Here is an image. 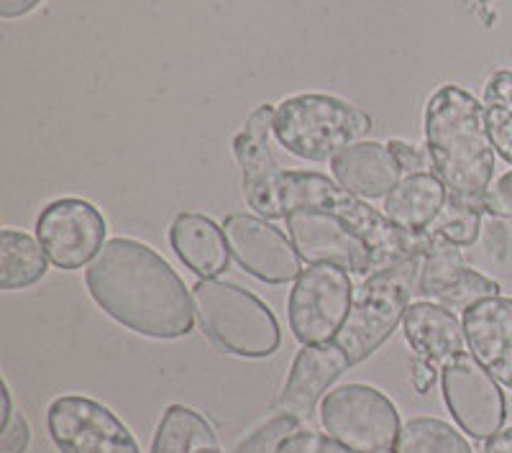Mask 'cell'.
<instances>
[{
    "instance_id": "4dcf8cb0",
    "label": "cell",
    "mask_w": 512,
    "mask_h": 453,
    "mask_svg": "<svg viewBox=\"0 0 512 453\" xmlns=\"http://www.w3.org/2000/svg\"><path fill=\"white\" fill-rule=\"evenodd\" d=\"M482 210L500 218H512V169L497 180L495 187H489Z\"/></svg>"
},
{
    "instance_id": "83f0119b",
    "label": "cell",
    "mask_w": 512,
    "mask_h": 453,
    "mask_svg": "<svg viewBox=\"0 0 512 453\" xmlns=\"http://www.w3.org/2000/svg\"><path fill=\"white\" fill-rule=\"evenodd\" d=\"M300 425L303 423L292 415L277 413L262 428H256L249 438H244L231 453H277L282 443L300 430Z\"/></svg>"
},
{
    "instance_id": "f1b7e54d",
    "label": "cell",
    "mask_w": 512,
    "mask_h": 453,
    "mask_svg": "<svg viewBox=\"0 0 512 453\" xmlns=\"http://www.w3.org/2000/svg\"><path fill=\"white\" fill-rule=\"evenodd\" d=\"M31 441V425L24 413L13 410L11 387L3 382V420H0V453H26Z\"/></svg>"
},
{
    "instance_id": "8992f818",
    "label": "cell",
    "mask_w": 512,
    "mask_h": 453,
    "mask_svg": "<svg viewBox=\"0 0 512 453\" xmlns=\"http://www.w3.org/2000/svg\"><path fill=\"white\" fill-rule=\"evenodd\" d=\"M372 131V118L356 105L323 93H303L274 108L272 134L297 159L328 162Z\"/></svg>"
},
{
    "instance_id": "9a60e30c",
    "label": "cell",
    "mask_w": 512,
    "mask_h": 453,
    "mask_svg": "<svg viewBox=\"0 0 512 453\" xmlns=\"http://www.w3.org/2000/svg\"><path fill=\"white\" fill-rule=\"evenodd\" d=\"M274 108L259 105L246 118L241 134L233 139V154L241 167L244 198L262 218H285L280 205V177L285 169L274 159L269 134H272Z\"/></svg>"
},
{
    "instance_id": "484cf974",
    "label": "cell",
    "mask_w": 512,
    "mask_h": 453,
    "mask_svg": "<svg viewBox=\"0 0 512 453\" xmlns=\"http://www.w3.org/2000/svg\"><path fill=\"white\" fill-rule=\"evenodd\" d=\"M479 231H482V208L459 203L454 198L446 200V208L428 228V233H436L456 246H472L479 239Z\"/></svg>"
},
{
    "instance_id": "ffe728a7",
    "label": "cell",
    "mask_w": 512,
    "mask_h": 453,
    "mask_svg": "<svg viewBox=\"0 0 512 453\" xmlns=\"http://www.w3.org/2000/svg\"><path fill=\"white\" fill-rule=\"evenodd\" d=\"M448 190L436 175L420 172L405 175L397 182L395 190L384 198V215L413 239L425 236L428 228L436 223L441 210L446 208Z\"/></svg>"
},
{
    "instance_id": "603a6c76",
    "label": "cell",
    "mask_w": 512,
    "mask_h": 453,
    "mask_svg": "<svg viewBox=\"0 0 512 453\" xmlns=\"http://www.w3.org/2000/svg\"><path fill=\"white\" fill-rule=\"evenodd\" d=\"M461 246L441 239L436 233L423 236V267H420V279L415 295L425 300H436L448 285H454L456 279L466 272Z\"/></svg>"
},
{
    "instance_id": "7402d4cb",
    "label": "cell",
    "mask_w": 512,
    "mask_h": 453,
    "mask_svg": "<svg viewBox=\"0 0 512 453\" xmlns=\"http://www.w3.org/2000/svg\"><path fill=\"white\" fill-rule=\"evenodd\" d=\"M49 272V256L39 239L16 228L0 231V287L3 290H26Z\"/></svg>"
},
{
    "instance_id": "3957f363",
    "label": "cell",
    "mask_w": 512,
    "mask_h": 453,
    "mask_svg": "<svg viewBox=\"0 0 512 453\" xmlns=\"http://www.w3.org/2000/svg\"><path fill=\"white\" fill-rule=\"evenodd\" d=\"M420 267H423V239L405 259L374 272L354 292L349 318L333 338L351 366L369 359L400 326L410 308V297L418 290Z\"/></svg>"
},
{
    "instance_id": "277c9868",
    "label": "cell",
    "mask_w": 512,
    "mask_h": 453,
    "mask_svg": "<svg viewBox=\"0 0 512 453\" xmlns=\"http://www.w3.org/2000/svg\"><path fill=\"white\" fill-rule=\"evenodd\" d=\"M280 205L285 215L292 210L313 208L346 223L359 239L367 241L382 269L405 259L420 241L402 233L384 213L369 208L364 198L318 172H282Z\"/></svg>"
},
{
    "instance_id": "836d02e7",
    "label": "cell",
    "mask_w": 512,
    "mask_h": 453,
    "mask_svg": "<svg viewBox=\"0 0 512 453\" xmlns=\"http://www.w3.org/2000/svg\"><path fill=\"white\" fill-rule=\"evenodd\" d=\"M484 453H512V428L500 430L492 438H487Z\"/></svg>"
},
{
    "instance_id": "2e32d148",
    "label": "cell",
    "mask_w": 512,
    "mask_h": 453,
    "mask_svg": "<svg viewBox=\"0 0 512 453\" xmlns=\"http://www.w3.org/2000/svg\"><path fill=\"white\" fill-rule=\"evenodd\" d=\"M349 359L336 343H313L303 346L300 354L295 356L287 377L285 390H282L277 410L285 415H292L300 423L308 420L315 413V407L323 402L328 387L336 382L341 374L349 369Z\"/></svg>"
},
{
    "instance_id": "44dd1931",
    "label": "cell",
    "mask_w": 512,
    "mask_h": 453,
    "mask_svg": "<svg viewBox=\"0 0 512 453\" xmlns=\"http://www.w3.org/2000/svg\"><path fill=\"white\" fill-rule=\"evenodd\" d=\"M152 453H221V443L203 413L185 405H169L154 433Z\"/></svg>"
},
{
    "instance_id": "f546056e",
    "label": "cell",
    "mask_w": 512,
    "mask_h": 453,
    "mask_svg": "<svg viewBox=\"0 0 512 453\" xmlns=\"http://www.w3.org/2000/svg\"><path fill=\"white\" fill-rule=\"evenodd\" d=\"M277 453H354L331 436L323 433H313V430H297L280 446Z\"/></svg>"
},
{
    "instance_id": "d4e9b609",
    "label": "cell",
    "mask_w": 512,
    "mask_h": 453,
    "mask_svg": "<svg viewBox=\"0 0 512 453\" xmlns=\"http://www.w3.org/2000/svg\"><path fill=\"white\" fill-rule=\"evenodd\" d=\"M484 116L495 151L512 164V72L500 70L484 85Z\"/></svg>"
},
{
    "instance_id": "4316f807",
    "label": "cell",
    "mask_w": 512,
    "mask_h": 453,
    "mask_svg": "<svg viewBox=\"0 0 512 453\" xmlns=\"http://www.w3.org/2000/svg\"><path fill=\"white\" fill-rule=\"evenodd\" d=\"M500 295V285H497L495 279L484 277V274L474 272V269H466L459 279H456L454 285H448L441 295L436 297L438 305L448 310H466L477 305V302L489 300V297Z\"/></svg>"
},
{
    "instance_id": "52a82bcc",
    "label": "cell",
    "mask_w": 512,
    "mask_h": 453,
    "mask_svg": "<svg viewBox=\"0 0 512 453\" xmlns=\"http://www.w3.org/2000/svg\"><path fill=\"white\" fill-rule=\"evenodd\" d=\"M320 425L354 453H395L400 413L395 402L369 384H346L320 402Z\"/></svg>"
},
{
    "instance_id": "5b68a950",
    "label": "cell",
    "mask_w": 512,
    "mask_h": 453,
    "mask_svg": "<svg viewBox=\"0 0 512 453\" xmlns=\"http://www.w3.org/2000/svg\"><path fill=\"white\" fill-rule=\"evenodd\" d=\"M192 308L205 336L226 354L264 359L280 349V323L259 297L223 279H200Z\"/></svg>"
},
{
    "instance_id": "7c38bea8",
    "label": "cell",
    "mask_w": 512,
    "mask_h": 453,
    "mask_svg": "<svg viewBox=\"0 0 512 453\" xmlns=\"http://www.w3.org/2000/svg\"><path fill=\"white\" fill-rule=\"evenodd\" d=\"M287 233L300 259L308 264H331L349 274L379 272L377 256L346 223L313 208L292 210L285 215Z\"/></svg>"
},
{
    "instance_id": "7a4b0ae2",
    "label": "cell",
    "mask_w": 512,
    "mask_h": 453,
    "mask_svg": "<svg viewBox=\"0 0 512 453\" xmlns=\"http://www.w3.org/2000/svg\"><path fill=\"white\" fill-rule=\"evenodd\" d=\"M423 126L433 172L446 185L448 198L482 208L495 175V144L484 105L456 85H443L425 105Z\"/></svg>"
},
{
    "instance_id": "30bf717a",
    "label": "cell",
    "mask_w": 512,
    "mask_h": 453,
    "mask_svg": "<svg viewBox=\"0 0 512 453\" xmlns=\"http://www.w3.org/2000/svg\"><path fill=\"white\" fill-rule=\"evenodd\" d=\"M441 392L466 436L487 441L505 425L507 407L500 384L472 354H456L441 366Z\"/></svg>"
},
{
    "instance_id": "1f68e13d",
    "label": "cell",
    "mask_w": 512,
    "mask_h": 453,
    "mask_svg": "<svg viewBox=\"0 0 512 453\" xmlns=\"http://www.w3.org/2000/svg\"><path fill=\"white\" fill-rule=\"evenodd\" d=\"M387 146H390V151L395 154L402 175H420V172H425V154L418 146L405 144V141H390Z\"/></svg>"
},
{
    "instance_id": "d6986e66",
    "label": "cell",
    "mask_w": 512,
    "mask_h": 453,
    "mask_svg": "<svg viewBox=\"0 0 512 453\" xmlns=\"http://www.w3.org/2000/svg\"><path fill=\"white\" fill-rule=\"evenodd\" d=\"M169 244L177 259L200 279H216L228 269L231 251L223 226H216L203 213H180L169 228Z\"/></svg>"
},
{
    "instance_id": "cb8c5ba5",
    "label": "cell",
    "mask_w": 512,
    "mask_h": 453,
    "mask_svg": "<svg viewBox=\"0 0 512 453\" xmlns=\"http://www.w3.org/2000/svg\"><path fill=\"white\" fill-rule=\"evenodd\" d=\"M395 453H474L459 430L438 418H413L402 425Z\"/></svg>"
},
{
    "instance_id": "e0dca14e",
    "label": "cell",
    "mask_w": 512,
    "mask_h": 453,
    "mask_svg": "<svg viewBox=\"0 0 512 453\" xmlns=\"http://www.w3.org/2000/svg\"><path fill=\"white\" fill-rule=\"evenodd\" d=\"M466 346L474 359L512 390V297H489L466 310Z\"/></svg>"
},
{
    "instance_id": "ac0fdd59",
    "label": "cell",
    "mask_w": 512,
    "mask_h": 453,
    "mask_svg": "<svg viewBox=\"0 0 512 453\" xmlns=\"http://www.w3.org/2000/svg\"><path fill=\"white\" fill-rule=\"evenodd\" d=\"M333 180L359 198H387L402 180V169L387 144L356 141L331 159Z\"/></svg>"
},
{
    "instance_id": "4fadbf2b",
    "label": "cell",
    "mask_w": 512,
    "mask_h": 453,
    "mask_svg": "<svg viewBox=\"0 0 512 453\" xmlns=\"http://www.w3.org/2000/svg\"><path fill=\"white\" fill-rule=\"evenodd\" d=\"M223 233L231 256L251 277L267 285H285L303 274V259L295 244L287 241L280 228L267 223V218L233 213L223 221Z\"/></svg>"
},
{
    "instance_id": "8fae6325",
    "label": "cell",
    "mask_w": 512,
    "mask_h": 453,
    "mask_svg": "<svg viewBox=\"0 0 512 453\" xmlns=\"http://www.w3.org/2000/svg\"><path fill=\"white\" fill-rule=\"evenodd\" d=\"M103 213L80 198H62L49 203L36 218V239L47 251L49 262L59 269H80L93 262L105 246Z\"/></svg>"
},
{
    "instance_id": "5bb4252c",
    "label": "cell",
    "mask_w": 512,
    "mask_h": 453,
    "mask_svg": "<svg viewBox=\"0 0 512 453\" xmlns=\"http://www.w3.org/2000/svg\"><path fill=\"white\" fill-rule=\"evenodd\" d=\"M402 331L413 351L410 382L418 395H425L441 374V366L456 354H464V323H459L454 310L438 302H418L410 305L402 318Z\"/></svg>"
},
{
    "instance_id": "ba28073f",
    "label": "cell",
    "mask_w": 512,
    "mask_h": 453,
    "mask_svg": "<svg viewBox=\"0 0 512 453\" xmlns=\"http://www.w3.org/2000/svg\"><path fill=\"white\" fill-rule=\"evenodd\" d=\"M354 302L349 272L331 264H310L295 279L287 300L290 331L303 346L331 343L344 328Z\"/></svg>"
},
{
    "instance_id": "9c48e42d",
    "label": "cell",
    "mask_w": 512,
    "mask_h": 453,
    "mask_svg": "<svg viewBox=\"0 0 512 453\" xmlns=\"http://www.w3.org/2000/svg\"><path fill=\"white\" fill-rule=\"evenodd\" d=\"M47 428L59 453H141L128 425L90 397H57L47 410Z\"/></svg>"
},
{
    "instance_id": "d6a6232c",
    "label": "cell",
    "mask_w": 512,
    "mask_h": 453,
    "mask_svg": "<svg viewBox=\"0 0 512 453\" xmlns=\"http://www.w3.org/2000/svg\"><path fill=\"white\" fill-rule=\"evenodd\" d=\"M44 0H0V18L13 21V18H24L31 11L41 6Z\"/></svg>"
},
{
    "instance_id": "6da1fadb",
    "label": "cell",
    "mask_w": 512,
    "mask_h": 453,
    "mask_svg": "<svg viewBox=\"0 0 512 453\" xmlns=\"http://www.w3.org/2000/svg\"><path fill=\"white\" fill-rule=\"evenodd\" d=\"M85 285L103 313L139 336L175 341L192 331L195 308L182 279L141 241H108L85 269Z\"/></svg>"
}]
</instances>
